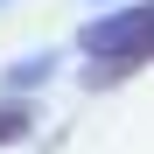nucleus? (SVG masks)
<instances>
[{
    "mask_svg": "<svg viewBox=\"0 0 154 154\" xmlns=\"http://www.w3.org/2000/svg\"><path fill=\"white\" fill-rule=\"evenodd\" d=\"M77 49L91 56V84L133 77L140 63H154V0H140V7H126V14L91 21V28L77 35Z\"/></svg>",
    "mask_w": 154,
    "mask_h": 154,
    "instance_id": "obj_1",
    "label": "nucleus"
},
{
    "mask_svg": "<svg viewBox=\"0 0 154 154\" xmlns=\"http://www.w3.org/2000/svg\"><path fill=\"white\" fill-rule=\"evenodd\" d=\"M28 133H35V112L21 98H0V147H21Z\"/></svg>",
    "mask_w": 154,
    "mask_h": 154,
    "instance_id": "obj_2",
    "label": "nucleus"
},
{
    "mask_svg": "<svg viewBox=\"0 0 154 154\" xmlns=\"http://www.w3.org/2000/svg\"><path fill=\"white\" fill-rule=\"evenodd\" d=\"M49 63H56V56H28V63H14V70H7V84H14V91H21V84H42Z\"/></svg>",
    "mask_w": 154,
    "mask_h": 154,
    "instance_id": "obj_3",
    "label": "nucleus"
}]
</instances>
